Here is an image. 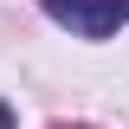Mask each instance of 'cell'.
<instances>
[{"instance_id": "7a4b0ae2", "label": "cell", "mask_w": 129, "mask_h": 129, "mask_svg": "<svg viewBox=\"0 0 129 129\" xmlns=\"http://www.w3.org/2000/svg\"><path fill=\"white\" fill-rule=\"evenodd\" d=\"M0 129H13V110H7V103H0Z\"/></svg>"}, {"instance_id": "6da1fadb", "label": "cell", "mask_w": 129, "mask_h": 129, "mask_svg": "<svg viewBox=\"0 0 129 129\" xmlns=\"http://www.w3.org/2000/svg\"><path fill=\"white\" fill-rule=\"evenodd\" d=\"M39 7L71 39H110L116 26H129V0H39Z\"/></svg>"}]
</instances>
